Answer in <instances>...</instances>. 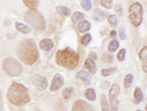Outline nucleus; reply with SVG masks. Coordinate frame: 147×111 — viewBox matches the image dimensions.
<instances>
[{
    "label": "nucleus",
    "instance_id": "f257e3e1",
    "mask_svg": "<svg viewBox=\"0 0 147 111\" xmlns=\"http://www.w3.org/2000/svg\"><path fill=\"white\" fill-rule=\"evenodd\" d=\"M18 57L23 63L32 65L38 59V50L36 43L32 39H24L17 46Z\"/></svg>",
    "mask_w": 147,
    "mask_h": 111
},
{
    "label": "nucleus",
    "instance_id": "f03ea898",
    "mask_svg": "<svg viewBox=\"0 0 147 111\" xmlns=\"http://www.w3.org/2000/svg\"><path fill=\"white\" fill-rule=\"evenodd\" d=\"M7 98L10 103L17 106L25 105L30 100L28 89L19 83H13L10 86L7 91Z\"/></svg>",
    "mask_w": 147,
    "mask_h": 111
},
{
    "label": "nucleus",
    "instance_id": "7ed1b4c3",
    "mask_svg": "<svg viewBox=\"0 0 147 111\" xmlns=\"http://www.w3.org/2000/svg\"><path fill=\"white\" fill-rule=\"evenodd\" d=\"M80 61L79 54L71 48H65L62 50H58L56 54V63L61 67L67 68L69 70H73L77 68Z\"/></svg>",
    "mask_w": 147,
    "mask_h": 111
},
{
    "label": "nucleus",
    "instance_id": "20e7f679",
    "mask_svg": "<svg viewBox=\"0 0 147 111\" xmlns=\"http://www.w3.org/2000/svg\"><path fill=\"white\" fill-rule=\"evenodd\" d=\"M25 20L35 30L41 32L45 29V19H44L43 15L36 9H30V11H28L25 14Z\"/></svg>",
    "mask_w": 147,
    "mask_h": 111
},
{
    "label": "nucleus",
    "instance_id": "39448f33",
    "mask_svg": "<svg viewBox=\"0 0 147 111\" xmlns=\"http://www.w3.org/2000/svg\"><path fill=\"white\" fill-rule=\"evenodd\" d=\"M142 15H143V9L140 3L136 2L131 4L129 9V21L134 27H138L142 23Z\"/></svg>",
    "mask_w": 147,
    "mask_h": 111
},
{
    "label": "nucleus",
    "instance_id": "423d86ee",
    "mask_svg": "<svg viewBox=\"0 0 147 111\" xmlns=\"http://www.w3.org/2000/svg\"><path fill=\"white\" fill-rule=\"evenodd\" d=\"M4 71L12 77L20 76L23 72V66L14 58L8 57L3 62Z\"/></svg>",
    "mask_w": 147,
    "mask_h": 111
},
{
    "label": "nucleus",
    "instance_id": "0eeeda50",
    "mask_svg": "<svg viewBox=\"0 0 147 111\" xmlns=\"http://www.w3.org/2000/svg\"><path fill=\"white\" fill-rule=\"evenodd\" d=\"M120 86L117 84H114L111 87L110 91H109V99H110V108L109 111H118L119 108V100H118V96L120 94Z\"/></svg>",
    "mask_w": 147,
    "mask_h": 111
},
{
    "label": "nucleus",
    "instance_id": "6e6552de",
    "mask_svg": "<svg viewBox=\"0 0 147 111\" xmlns=\"http://www.w3.org/2000/svg\"><path fill=\"white\" fill-rule=\"evenodd\" d=\"M32 82L34 84V86L36 88L38 91H44L48 87V82L44 77L40 76V75H34L32 79Z\"/></svg>",
    "mask_w": 147,
    "mask_h": 111
},
{
    "label": "nucleus",
    "instance_id": "1a4fd4ad",
    "mask_svg": "<svg viewBox=\"0 0 147 111\" xmlns=\"http://www.w3.org/2000/svg\"><path fill=\"white\" fill-rule=\"evenodd\" d=\"M72 111H95V109L93 108V106L87 103L86 101L79 99L74 103Z\"/></svg>",
    "mask_w": 147,
    "mask_h": 111
},
{
    "label": "nucleus",
    "instance_id": "9d476101",
    "mask_svg": "<svg viewBox=\"0 0 147 111\" xmlns=\"http://www.w3.org/2000/svg\"><path fill=\"white\" fill-rule=\"evenodd\" d=\"M63 84H64L63 77L61 76L60 74H56L55 76L53 77V80H52V83L50 85V91H58V89L63 86Z\"/></svg>",
    "mask_w": 147,
    "mask_h": 111
},
{
    "label": "nucleus",
    "instance_id": "9b49d317",
    "mask_svg": "<svg viewBox=\"0 0 147 111\" xmlns=\"http://www.w3.org/2000/svg\"><path fill=\"white\" fill-rule=\"evenodd\" d=\"M84 67V69L88 70L89 73H90L91 75H93V74H95V73H96V70H97L96 64H95V62H94L93 60H91V59L87 58L86 60H85Z\"/></svg>",
    "mask_w": 147,
    "mask_h": 111
},
{
    "label": "nucleus",
    "instance_id": "f8f14e48",
    "mask_svg": "<svg viewBox=\"0 0 147 111\" xmlns=\"http://www.w3.org/2000/svg\"><path fill=\"white\" fill-rule=\"evenodd\" d=\"M39 47L43 51H49L53 48V41L50 39H44L39 42Z\"/></svg>",
    "mask_w": 147,
    "mask_h": 111
},
{
    "label": "nucleus",
    "instance_id": "ddd939ff",
    "mask_svg": "<svg viewBox=\"0 0 147 111\" xmlns=\"http://www.w3.org/2000/svg\"><path fill=\"white\" fill-rule=\"evenodd\" d=\"M91 29V24L88 22V21H80L78 25V30H80V32H86L87 30H89Z\"/></svg>",
    "mask_w": 147,
    "mask_h": 111
},
{
    "label": "nucleus",
    "instance_id": "4468645a",
    "mask_svg": "<svg viewBox=\"0 0 147 111\" xmlns=\"http://www.w3.org/2000/svg\"><path fill=\"white\" fill-rule=\"evenodd\" d=\"M139 57L142 61H143V70L144 72H147V64H146V59H147V47L144 46L143 48L141 49L140 53H139Z\"/></svg>",
    "mask_w": 147,
    "mask_h": 111
},
{
    "label": "nucleus",
    "instance_id": "2eb2a0df",
    "mask_svg": "<svg viewBox=\"0 0 147 111\" xmlns=\"http://www.w3.org/2000/svg\"><path fill=\"white\" fill-rule=\"evenodd\" d=\"M105 18V13L101 10V9H95L93 12V20L96 22H100V21L104 20Z\"/></svg>",
    "mask_w": 147,
    "mask_h": 111
},
{
    "label": "nucleus",
    "instance_id": "dca6fc26",
    "mask_svg": "<svg viewBox=\"0 0 147 111\" xmlns=\"http://www.w3.org/2000/svg\"><path fill=\"white\" fill-rule=\"evenodd\" d=\"M16 30L22 34H30V27L27 25H24L22 23H16Z\"/></svg>",
    "mask_w": 147,
    "mask_h": 111
},
{
    "label": "nucleus",
    "instance_id": "f3484780",
    "mask_svg": "<svg viewBox=\"0 0 147 111\" xmlns=\"http://www.w3.org/2000/svg\"><path fill=\"white\" fill-rule=\"evenodd\" d=\"M142 99H143V93H142L141 89L139 88H136L134 89V102H136V104L140 103Z\"/></svg>",
    "mask_w": 147,
    "mask_h": 111
},
{
    "label": "nucleus",
    "instance_id": "a211bd4d",
    "mask_svg": "<svg viewBox=\"0 0 147 111\" xmlns=\"http://www.w3.org/2000/svg\"><path fill=\"white\" fill-rule=\"evenodd\" d=\"M57 13H59L60 15L65 16V17H68V16L71 15V10L66 6H58L56 8Z\"/></svg>",
    "mask_w": 147,
    "mask_h": 111
},
{
    "label": "nucleus",
    "instance_id": "6ab92c4d",
    "mask_svg": "<svg viewBox=\"0 0 147 111\" xmlns=\"http://www.w3.org/2000/svg\"><path fill=\"white\" fill-rule=\"evenodd\" d=\"M84 95L87 99L90 100V101H94L96 99V93L93 89H87L84 93Z\"/></svg>",
    "mask_w": 147,
    "mask_h": 111
},
{
    "label": "nucleus",
    "instance_id": "aec40b11",
    "mask_svg": "<svg viewBox=\"0 0 147 111\" xmlns=\"http://www.w3.org/2000/svg\"><path fill=\"white\" fill-rule=\"evenodd\" d=\"M77 77L78 78H80V79L84 80V81H89V80H91L92 75L90 74V73L86 72V71L82 70V71H80V72L78 73Z\"/></svg>",
    "mask_w": 147,
    "mask_h": 111
},
{
    "label": "nucleus",
    "instance_id": "412c9836",
    "mask_svg": "<svg viewBox=\"0 0 147 111\" xmlns=\"http://www.w3.org/2000/svg\"><path fill=\"white\" fill-rule=\"evenodd\" d=\"M24 4L30 9H35L38 6L39 0H23Z\"/></svg>",
    "mask_w": 147,
    "mask_h": 111
},
{
    "label": "nucleus",
    "instance_id": "4be33fe9",
    "mask_svg": "<svg viewBox=\"0 0 147 111\" xmlns=\"http://www.w3.org/2000/svg\"><path fill=\"white\" fill-rule=\"evenodd\" d=\"M119 45H120V43H119V41H116V39L111 41L110 43H109V45H108V50L110 51V52H112V53L115 52V51L119 48Z\"/></svg>",
    "mask_w": 147,
    "mask_h": 111
},
{
    "label": "nucleus",
    "instance_id": "5701e85b",
    "mask_svg": "<svg viewBox=\"0 0 147 111\" xmlns=\"http://www.w3.org/2000/svg\"><path fill=\"white\" fill-rule=\"evenodd\" d=\"M100 101H101V108H102V111H109L108 101H107V98H106L105 94H101V96H100Z\"/></svg>",
    "mask_w": 147,
    "mask_h": 111
},
{
    "label": "nucleus",
    "instance_id": "b1692460",
    "mask_svg": "<svg viewBox=\"0 0 147 111\" xmlns=\"http://www.w3.org/2000/svg\"><path fill=\"white\" fill-rule=\"evenodd\" d=\"M84 18H85V16L82 13H80V12H75V13L73 14V17H72L73 22H75V23L84 21Z\"/></svg>",
    "mask_w": 147,
    "mask_h": 111
},
{
    "label": "nucleus",
    "instance_id": "393cba45",
    "mask_svg": "<svg viewBox=\"0 0 147 111\" xmlns=\"http://www.w3.org/2000/svg\"><path fill=\"white\" fill-rule=\"evenodd\" d=\"M91 39H92V37L90 34H85L82 35V39H80V42H82V45H87V44L91 41Z\"/></svg>",
    "mask_w": 147,
    "mask_h": 111
},
{
    "label": "nucleus",
    "instance_id": "a878e982",
    "mask_svg": "<svg viewBox=\"0 0 147 111\" xmlns=\"http://www.w3.org/2000/svg\"><path fill=\"white\" fill-rule=\"evenodd\" d=\"M132 82H134V76H132L131 74L127 75V76H125V83H124L125 88V89H129V87L131 86Z\"/></svg>",
    "mask_w": 147,
    "mask_h": 111
},
{
    "label": "nucleus",
    "instance_id": "bb28decb",
    "mask_svg": "<svg viewBox=\"0 0 147 111\" xmlns=\"http://www.w3.org/2000/svg\"><path fill=\"white\" fill-rule=\"evenodd\" d=\"M80 4H82V8H84V10H86V11H89L91 9V7H92L91 0H82Z\"/></svg>",
    "mask_w": 147,
    "mask_h": 111
},
{
    "label": "nucleus",
    "instance_id": "cd10ccee",
    "mask_svg": "<svg viewBox=\"0 0 147 111\" xmlns=\"http://www.w3.org/2000/svg\"><path fill=\"white\" fill-rule=\"evenodd\" d=\"M108 22L113 28H116L118 25V17L116 15H111L108 18Z\"/></svg>",
    "mask_w": 147,
    "mask_h": 111
},
{
    "label": "nucleus",
    "instance_id": "c85d7f7f",
    "mask_svg": "<svg viewBox=\"0 0 147 111\" xmlns=\"http://www.w3.org/2000/svg\"><path fill=\"white\" fill-rule=\"evenodd\" d=\"M72 93H73V89L72 88H66L62 93L63 97L65 98V99H69V98L71 97V95H72Z\"/></svg>",
    "mask_w": 147,
    "mask_h": 111
},
{
    "label": "nucleus",
    "instance_id": "c756f323",
    "mask_svg": "<svg viewBox=\"0 0 147 111\" xmlns=\"http://www.w3.org/2000/svg\"><path fill=\"white\" fill-rule=\"evenodd\" d=\"M100 3L106 9H111L113 6V0H100Z\"/></svg>",
    "mask_w": 147,
    "mask_h": 111
},
{
    "label": "nucleus",
    "instance_id": "7c9ffc66",
    "mask_svg": "<svg viewBox=\"0 0 147 111\" xmlns=\"http://www.w3.org/2000/svg\"><path fill=\"white\" fill-rule=\"evenodd\" d=\"M125 53H127V50H125V49H121L120 52L118 53L117 59L120 61V62H122V61H124V60H125Z\"/></svg>",
    "mask_w": 147,
    "mask_h": 111
},
{
    "label": "nucleus",
    "instance_id": "2f4dec72",
    "mask_svg": "<svg viewBox=\"0 0 147 111\" xmlns=\"http://www.w3.org/2000/svg\"><path fill=\"white\" fill-rule=\"evenodd\" d=\"M115 70H116L115 68H114V69H103L101 71V74H102V76L107 77V76H110Z\"/></svg>",
    "mask_w": 147,
    "mask_h": 111
},
{
    "label": "nucleus",
    "instance_id": "473e14b6",
    "mask_svg": "<svg viewBox=\"0 0 147 111\" xmlns=\"http://www.w3.org/2000/svg\"><path fill=\"white\" fill-rule=\"evenodd\" d=\"M120 39H127V35H125V28L124 27H121L120 28Z\"/></svg>",
    "mask_w": 147,
    "mask_h": 111
},
{
    "label": "nucleus",
    "instance_id": "72a5a7b5",
    "mask_svg": "<svg viewBox=\"0 0 147 111\" xmlns=\"http://www.w3.org/2000/svg\"><path fill=\"white\" fill-rule=\"evenodd\" d=\"M89 56H90V58L89 59H91V60H95V59H97V54L96 53H94V52H91L90 54H89Z\"/></svg>",
    "mask_w": 147,
    "mask_h": 111
},
{
    "label": "nucleus",
    "instance_id": "f704fd0d",
    "mask_svg": "<svg viewBox=\"0 0 147 111\" xmlns=\"http://www.w3.org/2000/svg\"><path fill=\"white\" fill-rule=\"evenodd\" d=\"M107 86H109V83H108V82H106V83H105V84H102L101 88H102V89H107V88H106V87H107Z\"/></svg>",
    "mask_w": 147,
    "mask_h": 111
},
{
    "label": "nucleus",
    "instance_id": "c9c22d12",
    "mask_svg": "<svg viewBox=\"0 0 147 111\" xmlns=\"http://www.w3.org/2000/svg\"><path fill=\"white\" fill-rule=\"evenodd\" d=\"M2 103H3V101H2V97H1V93H0V111H2Z\"/></svg>",
    "mask_w": 147,
    "mask_h": 111
},
{
    "label": "nucleus",
    "instance_id": "e433bc0d",
    "mask_svg": "<svg viewBox=\"0 0 147 111\" xmlns=\"http://www.w3.org/2000/svg\"><path fill=\"white\" fill-rule=\"evenodd\" d=\"M116 35H117V34H116V30H112V32H111V35H113V37H115Z\"/></svg>",
    "mask_w": 147,
    "mask_h": 111
},
{
    "label": "nucleus",
    "instance_id": "4c0bfd02",
    "mask_svg": "<svg viewBox=\"0 0 147 111\" xmlns=\"http://www.w3.org/2000/svg\"><path fill=\"white\" fill-rule=\"evenodd\" d=\"M136 111H141V110H139V109H138V110H136Z\"/></svg>",
    "mask_w": 147,
    "mask_h": 111
},
{
    "label": "nucleus",
    "instance_id": "58836bf2",
    "mask_svg": "<svg viewBox=\"0 0 147 111\" xmlns=\"http://www.w3.org/2000/svg\"><path fill=\"white\" fill-rule=\"evenodd\" d=\"M36 111H40V110H36Z\"/></svg>",
    "mask_w": 147,
    "mask_h": 111
}]
</instances>
